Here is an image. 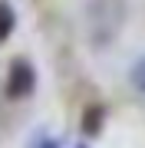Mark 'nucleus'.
<instances>
[{
  "instance_id": "nucleus-1",
  "label": "nucleus",
  "mask_w": 145,
  "mask_h": 148,
  "mask_svg": "<svg viewBox=\"0 0 145 148\" xmlns=\"http://www.w3.org/2000/svg\"><path fill=\"white\" fill-rule=\"evenodd\" d=\"M33 89H36V69L27 59H13L10 69H7V95L10 99H27Z\"/></svg>"
},
{
  "instance_id": "nucleus-2",
  "label": "nucleus",
  "mask_w": 145,
  "mask_h": 148,
  "mask_svg": "<svg viewBox=\"0 0 145 148\" xmlns=\"http://www.w3.org/2000/svg\"><path fill=\"white\" fill-rule=\"evenodd\" d=\"M16 27V13H13V7L7 3V0H0V43H7V36L13 33Z\"/></svg>"
},
{
  "instance_id": "nucleus-3",
  "label": "nucleus",
  "mask_w": 145,
  "mask_h": 148,
  "mask_svg": "<svg viewBox=\"0 0 145 148\" xmlns=\"http://www.w3.org/2000/svg\"><path fill=\"white\" fill-rule=\"evenodd\" d=\"M102 112H106L102 106H89L86 112H82V132L86 135H96L102 128Z\"/></svg>"
},
{
  "instance_id": "nucleus-4",
  "label": "nucleus",
  "mask_w": 145,
  "mask_h": 148,
  "mask_svg": "<svg viewBox=\"0 0 145 148\" xmlns=\"http://www.w3.org/2000/svg\"><path fill=\"white\" fill-rule=\"evenodd\" d=\"M129 79H132V86H135L139 92H145V56H142V59H135V66H132Z\"/></svg>"
},
{
  "instance_id": "nucleus-5",
  "label": "nucleus",
  "mask_w": 145,
  "mask_h": 148,
  "mask_svg": "<svg viewBox=\"0 0 145 148\" xmlns=\"http://www.w3.org/2000/svg\"><path fill=\"white\" fill-rule=\"evenodd\" d=\"M30 148H56V142H49V138H36Z\"/></svg>"
},
{
  "instance_id": "nucleus-6",
  "label": "nucleus",
  "mask_w": 145,
  "mask_h": 148,
  "mask_svg": "<svg viewBox=\"0 0 145 148\" xmlns=\"http://www.w3.org/2000/svg\"><path fill=\"white\" fill-rule=\"evenodd\" d=\"M79 148H86V145H79Z\"/></svg>"
}]
</instances>
